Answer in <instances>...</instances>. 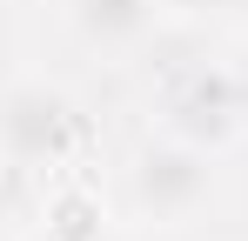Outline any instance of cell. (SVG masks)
I'll list each match as a JSON object with an SVG mask.
<instances>
[{
    "label": "cell",
    "mask_w": 248,
    "mask_h": 241,
    "mask_svg": "<svg viewBox=\"0 0 248 241\" xmlns=\"http://www.w3.org/2000/svg\"><path fill=\"white\" fill-rule=\"evenodd\" d=\"M215 195V154L195 148V141H181V134H155V141H141L134 161H127V208L148 221V228H181V221H195Z\"/></svg>",
    "instance_id": "6da1fadb"
},
{
    "label": "cell",
    "mask_w": 248,
    "mask_h": 241,
    "mask_svg": "<svg viewBox=\"0 0 248 241\" xmlns=\"http://www.w3.org/2000/svg\"><path fill=\"white\" fill-rule=\"evenodd\" d=\"M161 127L195 141V148H208V154H228L248 134V107H242V87L228 74V60H195V67H181L168 80Z\"/></svg>",
    "instance_id": "3957f363"
},
{
    "label": "cell",
    "mask_w": 248,
    "mask_h": 241,
    "mask_svg": "<svg viewBox=\"0 0 248 241\" xmlns=\"http://www.w3.org/2000/svg\"><path fill=\"white\" fill-rule=\"evenodd\" d=\"M81 148V107L67 87L27 74L0 87V161L7 167H34V174H54L67 167Z\"/></svg>",
    "instance_id": "7a4b0ae2"
},
{
    "label": "cell",
    "mask_w": 248,
    "mask_h": 241,
    "mask_svg": "<svg viewBox=\"0 0 248 241\" xmlns=\"http://www.w3.org/2000/svg\"><path fill=\"white\" fill-rule=\"evenodd\" d=\"M228 0H161V14H174V20H215Z\"/></svg>",
    "instance_id": "8992f818"
},
{
    "label": "cell",
    "mask_w": 248,
    "mask_h": 241,
    "mask_svg": "<svg viewBox=\"0 0 248 241\" xmlns=\"http://www.w3.org/2000/svg\"><path fill=\"white\" fill-rule=\"evenodd\" d=\"M0 167H7V161H0Z\"/></svg>",
    "instance_id": "ba28073f"
},
{
    "label": "cell",
    "mask_w": 248,
    "mask_h": 241,
    "mask_svg": "<svg viewBox=\"0 0 248 241\" xmlns=\"http://www.w3.org/2000/svg\"><path fill=\"white\" fill-rule=\"evenodd\" d=\"M228 74H235V87H242V107H248V40L228 54Z\"/></svg>",
    "instance_id": "52a82bcc"
},
{
    "label": "cell",
    "mask_w": 248,
    "mask_h": 241,
    "mask_svg": "<svg viewBox=\"0 0 248 241\" xmlns=\"http://www.w3.org/2000/svg\"><path fill=\"white\" fill-rule=\"evenodd\" d=\"M41 221H47V241H101L108 235V214H101L94 188H54Z\"/></svg>",
    "instance_id": "5b68a950"
},
{
    "label": "cell",
    "mask_w": 248,
    "mask_h": 241,
    "mask_svg": "<svg viewBox=\"0 0 248 241\" xmlns=\"http://www.w3.org/2000/svg\"><path fill=\"white\" fill-rule=\"evenodd\" d=\"M161 20V0H67V27L81 47H101V54H127L155 34Z\"/></svg>",
    "instance_id": "277c9868"
}]
</instances>
